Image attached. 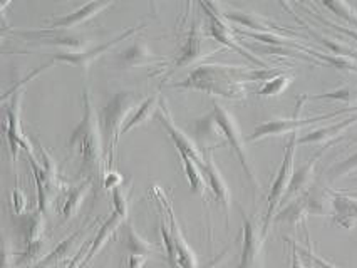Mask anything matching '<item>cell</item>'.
Wrapping results in <instances>:
<instances>
[{"instance_id":"12","label":"cell","mask_w":357,"mask_h":268,"mask_svg":"<svg viewBox=\"0 0 357 268\" xmlns=\"http://www.w3.org/2000/svg\"><path fill=\"white\" fill-rule=\"evenodd\" d=\"M12 36L24 37L34 44L57 45L66 49V52H84L87 47V39L79 34H68L64 31H52V29H40V31H12Z\"/></svg>"},{"instance_id":"4","label":"cell","mask_w":357,"mask_h":268,"mask_svg":"<svg viewBox=\"0 0 357 268\" xmlns=\"http://www.w3.org/2000/svg\"><path fill=\"white\" fill-rule=\"evenodd\" d=\"M297 139H298V133L290 134V139L285 144V152H284V159H282V164L277 171L275 180L272 181L271 189H268L267 195V212H265L264 216V223H261V235L264 238H267L268 230H271V225L275 218L277 210L282 201H284L285 193H287L290 181H292L294 176V161H296V148H297Z\"/></svg>"},{"instance_id":"33","label":"cell","mask_w":357,"mask_h":268,"mask_svg":"<svg viewBox=\"0 0 357 268\" xmlns=\"http://www.w3.org/2000/svg\"><path fill=\"white\" fill-rule=\"evenodd\" d=\"M160 235H161V243H163L165 251H166V260H168L169 267L178 268V250H176V242L169 228V223H166L163 220L160 223Z\"/></svg>"},{"instance_id":"37","label":"cell","mask_w":357,"mask_h":268,"mask_svg":"<svg viewBox=\"0 0 357 268\" xmlns=\"http://www.w3.org/2000/svg\"><path fill=\"white\" fill-rule=\"evenodd\" d=\"M128 196H130V188L123 187L113 189V205L114 212L123 216L124 220L128 218V212H130V203H128Z\"/></svg>"},{"instance_id":"41","label":"cell","mask_w":357,"mask_h":268,"mask_svg":"<svg viewBox=\"0 0 357 268\" xmlns=\"http://www.w3.org/2000/svg\"><path fill=\"white\" fill-rule=\"evenodd\" d=\"M3 268H17V258L14 257V249L7 240L6 245H3Z\"/></svg>"},{"instance_id":"40","label":"cell","mask_w":357,"mask_h":268,"mask_svg":"<svg viewBox=\"0 0 357 268\" xmlns=\"http://www.w3.org/2000/svg\"><path fill=\"white\" fill-rule=\"evenodd\" d=\"M296 245H297V243H296ZM297 250L301 251V255H305V257L309 258L312 263H315V265H317L319 268H339V267L332 265L331 262H327V260H324L322 257H319V255H315L312 246H310V245H309V249H302V246L297 245Z\"/></svg>"},{"instance_id":"38","label":"cell","mask_w":357,"mask_h":268,"mask_svg":"<svg viewBox=\"0 0 357 268\" xmlns=\"http://www.w3.org/2000/svg\"><path fill=\"white\" fill-rule=\"evenodd\" d=\"M10 205L12 210H14L15 214H26L27 212V196L26 193L20 189V187L14 188V191L10 193Z\"/></svg>"},{"instance_id":"36","label":"cell","mask_w":357,"mask_h":268,"mask_svg":"<svg viewBox=\"0 0 357 268\" xmlns=\"http://www.w3.org/2000/svg\"><path fill=\"white\" fill-rule=\"evenodd\" d=\"M354 171H357V152L351 155L344 161H340V163L334 164V166L327 171V175H329L331 181H337L340 178H346V176L352 175Z\"/></svg>"},{"instance_id":"35","label":"cell","mask_w":357,"mask_h":268,"mask_svg":"<svg viewBox=\"0 0 357 268\" xmlns=\"http://www.w3.org/2000/svg\"><path fill=\"white\" fill-rule=\"evenodd\" d=\"M322 7L329 9L332 14H335L337 17L344 19L346 22L351 24L357 29V12L351 3L347 2H322Z\"/></svg>"},{"instance_id":"18","label":"cell","mask_w":357,"mask_h":268,"mask_svg":"<svg viewBox=\"0 0 357 268\" xmlns=\"http://www.w3.org/2000/svg\"><path fill=\"white\" fill-rule=\"evenodd\" d=\"M228 22L240 24V26L250 29L252 32H268V34H289V29L277 26L275 22L268 20L264 15L257 14V12H245V10H223Z\"/></svg>"},{"instance_id":"7","label":"cell","mask_w":357,"mask_h":268,"mask_svg":"<svg viewBox=\"0 0 357 268\" xmlns=\"http://www.w3.org/2000/svg\"><path fill=\"white\" fill-rule=\"evenodd\" d=\"M309 101L307 96H301L297 99V109H296V114H294L292 118H284V119H271V121L267 123H261L255 127V131L248 136L247 141H260V139H265V138H272V136H284V134H296L298 133V129H302V127L305 126H312L315 123H321V121H327V119H332L335 116H339V114L346 113V109H340V111H335V113H331V114H324V116H315V118H301V111H302V106H304V102Z\"/></svg>"},{"instance_id":"20","label":"cell","mask_w":357,"mask_h":268,"mask_svg":"<svg viewBox=\"0 0 357 268\" xmlns=\"http://www.w3.org/2000/svg\"><path fill=\"white\" fill-rule=\"evenodd\" d=\"M161 57H158L156 54L151 52V49L148 47L143 40H136L135 44L130 45L128 49L119 54L116 57V64L119 69H132V68H141V65H153L156 63H161Z\"/></svg>"},{"instance_id":"8","label":"cell","mask_w":357,"mask_h":268,"mask_svg":"<svg viewBox=\"0 0 357 268\" xmlns=\"http://www.w3.org/2000/svg\"><path fill=\"white\" fill-rule=\"evenodd\" d=\"M22 99L24 90L19 89L12 94V101L9 107L6 109V123H3V131H6L7 143H9V150L12 159L17 161L20 151H26V155H36L37 150L27 134L24 133L22 127Z\"/></svg>"},{"instance_id":"34","label":"cell","mask_w":357,"mask_h":268,"mask_svg":"<svg viewBox=\"0 0 357 268\" xmlns=\"http://www.w3.org/2000/svg\"><path fill=\"white\" fill-rule=\"evenodd\" d=\"M307 99H331V101H342L347 104H357V86H344L326 94H315L307 96Z\"/></svg>"},{"instance_id":"21","label":"cell","mask_w":357,"mask_h":268,"mask_svg":"<svg viewBox=\"0 0 357 268\" xmlns=\"http://www.w3.org/2000/svg\"><path fill=\"white\" fill-rule=\"evenodd\" d=\"M321 155H322V152L315 155L314 158H310L305 164H302L301 168H297V170L294 171L292 181H290L289 189H287V193H285L284 201H287V203H289L290 200H294V198L304 195L305 191H309V189L314 187L315 164H317V161H319V158H321Z\"/></svg>"},{"instance_id":"1","label":"cell","mask_w":357,"mask_h":268,"mask_svg":"<svg viewBox=\"0 0 357 268\" xmlns=\"http://www.w3.org/2000/svg\"><path fill=\"white\" fill-rule=\"evenodd\" d=\"M82 119L69 138V150L79 161V173L84 178L102 180L107 173V152L102 146V129L94 109L89 86L82 90Z\"/></svg>"},{"instance_id":"23","label":"cell","mask_w":357,"mask_h":268,"mask_svg":"<svg viewBox=\"0 0 357 268\" xmlns=\"http://www.w3.org/2000/svg\"><path fill=\"white\" fill-rule=\"evenodd\" d=\"M93 178H84L82 181H79L77 184L70 187L68 191L64 193V198L61 201V214H62V220L69 221L70 218H74L81 208L82 203H84L86 196L89 195L91 188L94 184Z\"/></svg>"},{"instance_id":"13","label":"cell","mask_w":357,"mask_h":268,"mask_svg":"<svg viewBox=\"0 0 357 268\" xmlns=\"http://www.w3.org/2000/svg\"><path fill=\"white\" fill-rule=\"evenodd\" d=\"M156 118H158V121H160V125L165 127L166 133H168L169 139L174 143L178 152L188 155L190 158H193L198 164L205 163V152H203L200 148H198V144L193 143L192 139H190L188 136H186L183 131L180 129V127L174 125L172 111H169V106H168V102H166L165 97H161Z\"/></svg>"},{"instance_id":"43","label":"cell","mask_w":357,"mask_h":268,"mask_svg":"<svg viewBox=\"0 0 357 268\" xmlns=\"http://www.w3.org/2000/svg\"><path fill=\"white\" fill-rule=\"evenodd\" d=\"M148 262V257H138V255H130L128 258V268H143Z\"/></svg>"},{"instance_id":"26","label":"cell","mask_w":357,"mask_h":268,"mask_svg":"<svg viewBox=\"0 0 357 268\" xmlns=\"http://www.w3.org/2000/svg\"><path fill=\"white\" fill-rule=\"evenodd\" d=\"M45 225H47L45 213L40 210H34L32 213H27V216H24L22 225H20V235H22V242L26 243V246L45 238Z\"/></svg>"},{"instance_id":"28","label":"cell","mask_w":357,"mask_h":268,"mask_svg":"<svg viewBox=\"0 0 357 268\" xmlns=\"http://www.w3.org/2000/svg\"><path fill=\"white\" fill-rule=\"evenodd\" d=\"M307 200V212L315 216H329L332 214V195L331 189L312 187L304 193Z\"/></svg>"},{"instance_id":"27","label":"cell","mask_w":357,"mask_h":268,"mask_svg":"<svg viewBox=\"0 0 357 268\" xmlns=\"http://www.w3.org/2000/svg\"><path fill=\"white\" fill-rule=\"evenodd\" d=\"M178 155H180L181 166H183L186 180H188L192 191L198 193V195H202L206 200V195H208L210 188H208V183H206L205 175H203L202 171V166L193 158H190L188 155H183V152H178Z\"/></svg>"},{"instance_id":"19","label":"cell","mask_w":357,"mask_h":268,"mask_svg":"<svg viewBox=\"0 0 357 268\" xmlns=\"http://www.w3.org/2000/svg\"><path fill=\"white\" fill-rule=\"evenodd\" d=\"M332 218L342 228H354L357 226V198L351 193L332 191Z\"/></svg>"},{"instance_id":"11","label":"cell","mask_w":357,"mask_h":268,"mask_svg":"<svg viewBox=\"0 0 357 268\" xmlns=\"http://www.w3.org/2000/svg\"><path fill=\"white\" fill-rule=\"evenodd\" d=\"M243 220L242 233V253H240L238 268H264V243L265 238L261 235V226L240 208Z\"/></svg>"},{"instance_id":"25","label":"cell","mask_w":357,"mask_h":268,"mask_svg":"<svg viewBox=\"0 0 357 268\" xmlns=\"http://www.w3.org/2000/svg\"><path fill=\"white\" fill-rule=\"evenodd\" d=\"M307 216H309V212H307V200L305 195H301L294 200H290L285 208H282L279 213L275 214L273 221L275 223H289L290 226H305Z\"/></svg>"},{"instance_id":"22","label":"cell","mask_w":357,"mask_h":268,"mask_svg":"<svg viewBox=\"0 0 357 268\" xmlns=\"http://www.w3.org/2000/svg\"><path fill=\"white\" fill-rule=\"evenodd\" d=\"M357 123V114L356 116L342 119L340 123H335V125L327 126V127H319V129L309 131V133L298 136L297 143L298 144H329L334 143L335 139L340 138L352 125Z\"/></svg>"},{"instance_id":"10","label":"cell","mask_w":357,"mask_h":268,"mask_svg":"<svg viewBox=\"0 0 357 268\" xmlns=\"http://www.w3.org/2000/svg\"><path fill=\"white\" fill-rule=\"evenodd\" d=\"M151 195L156 198L160 208L166 213L165 216L168 218L169 228H172V233L174 237V242H176V250H178V268H200V263H198L197 255L190 243L186 242L183 232H181V226L178 223L176 216H174L172 200L166 196V193L161 189L158 184H153L151 187Z\"/></svg>"},{"instance_id":"39","label":"cell","mask_w":357,"mask_h":268,"mask_svg":"<svg viewBox=\"0 0 357 268\" xmlns=\"http://www.w3.org/2000/svg\"><path fill=\"white\" fill-rule=\"evenodd\" d=\"M123 184H124V178L121 173L116 170H107L106 176L102 178V187L113 191V189L123 187Z\"/></svg>"},{"instance_id":"16","label":"cell","mask_w":357,"mask_h":268,"mask_svg":"<svg viewBox=\"0 0 357 268\" xmlns=\"http://www.w3.org/2000/svg\"><path fill=\"white\" fill-rule=\"evenodd\" d=\"M203 175H205L206 183H208V188L213 195L215 200L218 201V205L222 206L225 212H228L231 205V193L230 188H228L225 178H223L222 171H220L218 164L215 163L213 151L205 152V163L200 164Z\"/></svg>"},{"instance_id":"2","label":"cell","mask_w":357,"mask_h":268,"mask_svg":"<svg viewBox=\"0 0 357 268\" xmlns=\"http://www.w3.org/2000/svg\"><path fill=\"white\" fill-rule=\"evenodd\" d=\"M247 68L218 63H200L185 79L169 82V88L198 90L228 101H245L247 97Z\"/></svg>"},{"instance_id":"32","label":"cell","mask_w":357,"mask_h":268,"mask_svg":"<svg viewBox=\"0 0 357 268\" xmlns=\"http://www.w3.org/2000/svg\"><path fill=\"white\" fill-rule=\"evenodd\" d=\"M292 81H294L292 74L282 72L277 77H273V79H271L268 82H265V84L261 86V88L259 89V96L260 97H275V96H280V94L284 93V90L287 89L290 84H292Z\"/></svg>"},{"instance_id":"6","label":"cell","mask_w":357,"mask_h":268,"mask_svg":"<svg viewBox=\"0 0 357 268\" xmlns=\"http://www.w3.org/2000/svg\"><path fill=\"white\" fill-rule=\"evenodd\" d=\"M211 113L215 114V119H217L220 129H222L227 143L230 144V148L234 150L236 158H238L240 164H242V168L245 171V175H247V178L250 180V183L255 187V189L261 191V184H260L259 178H257L255 170H253L252 161H250V158H248V151H247V146H245V139H243L242 131H240L238 123H236L235 116L227 109V107H223L217 101H215L213 106H211Z\"/></svg>"},{"instance_id":"29","label":"cell","mask_w":357,"mask_h":268,"mask_svg":"<svg viewBox=\"0 0 357 268\" xmlns=\"http://www.w3.org/2000/svg\"><path fill=\"white\" fill-rule=\"evenodd\" d=\"M160 101L161 97L158 96V94H153V96L149 97H144L143 102L136 107L135 113L131 114V118L128 119L126 126H124L123 129V134H126L128 131H131L132 127L143 125V123H146L148 119H151L155 114L158 113V107H160Z\"/></svg>"},{"instance_id":"42","label":"cell","mask_w":357,"mask_h":268,"mask_svg":"<svg viewBox=\"0 0 357 268\" xmlns=\"http://www.w3.org/2000/svg\"><path fill=\"white\" fill-rule=\"evenodd\" d=\"M290 245H292V265H290V268H307L304 260L301 257V251L297 250L296 242L290 240Z\"/></svg>"},{"instance_id":"15","label":"cell","mask_w":357,"mask_h":268,"mask_svg":"<svg viewBox=\"0 0 357 268\" xmlns=\"http://www.w3.org/2000/svg\"><path fill=\"white\" fill-rule=\"evenodd\" d=\"M114 2H89L84 3V6L77 7L76 10L69 12L66 15H59V17H49V27L45 29H52V31H69V29H74L81 24L87 22L89 19L96 17L98 14H101L102 10L109 9L113 7Z\"/></svg>"},{"instance_id":"9","label":"cell","mask_w":357,"mask_h":268,"mask_svg":"<svg viewBox=\"0 0 357 268\" xmlns=\"http://www.w3.org/2000/svg\"><path fill=\"white\" fill-rule=\"evenodd\" d=\"M215 52L218 51H213V49H208L205 45V36H203V27L200 20L193 17L180 52L176 54V57H174L172 64L166 65V68H168L166 76H169V74L178 71V69L181 68H190V65L200 63V61L205 59V57H210L211 54Z\"/></svg>"},{"instance_id":"17","label":"cell","mask_w":357,"mask_h":268,"mask_svg":"<svg viewBox=\"0 0 357 268\" xmlns=\"http://www.w3.org/2000/svg\"><path fill=\"white\" fill-rule=\"evenodd\" d=\"M195 134H197L198 148L203 152L213 151L217 148L223 146V144H227L225 136H223L217 119H215V114L211 111L195 121Z\"/></svg>"},{"instance_id":"24","label":"cell","mask_w":357,"mask_h":268,"mask_svg":"<svg viewBox=\"0 0 357 268\" xmlns=\"http://www.w3.org/2000/svg\"><path fill=\"white\" fill-rule=\"evenodd\" d=\"M82 238H84V233H82L81 230L70 233L69 237H66L64 240L57 243V245L54 246V249L49 251V253L45 255V257L40 260V262L37 263L34 268H45L49 265H57V263H61V262H64V260L70 258V255H73L74 249H76L77 243L81 242ZM73 257H74V255H73Z\"/></svg>"},{"instance_id":"30","label":"cell","mask_w":357,"mask_h":268,"mask_svg":"<svg viewBox=\"0 0 357 268\" xmlns=\"http://www.w3.org/2000/svg\"><path fill=\"white\" fill-rule=\"evenodd\" d=\"M49 242L47 238H43V240L31 243V245L26 246V250L20 251L17 255V268L20 267H32L34 268L37 263L43 260L45 255L49 253Z\"/></svg>"},{"instance_id":"5","label":"cell","mask_w":357,"mask_h":268,"mask_svg":"<svg viewBox=\"0 0 357 268\" xmlns=\"http://www.w3.org/2000/svg\"><path fill=\"white\" fill-rule=\"evenodd\" d=\"M198 7L205 12V26L206 31L210 32V36L213 37L217 42H220L223 47L231 49V51H236L238 54H242L243 57H247L248 61L253 64H257L259 68H268L264 61L259 59L257 56H253L247 51V49L242 47L240 44L238 37H236V31L235 27L230 26L225 15L222 12V6L220 3H210V2H200Z\"/></svg>"},{"instance_id":"31","label":"cell","mask_w":357,"mask_h":268,"mask_svg":"<svg viewBox=\"0 0 357 268\" xmlns=\"http://www.w3.org/2000/svg\"><path fill=\"white\" fill-rule=\"evenodd\" d=\"M126 246L131 255H138V257H151V255H156L160 251L156 245L144 240L131 225L126 226Z\"/></svg>"},{"instance_id":"14","label":"cell","mask_w":357,"mask_h":268,"mask_svg":"<svg viewBox=\"0 0 357 268\" xmlns=\"http://www.w3.org/2000/svg\"><path fill=\"white\" fill-rule=\"evenodd\" d=\"M144 29V24H139V26L136 27H130L128 31H124L121 36L114 37V39H111L109 42L106 44H101L98 45V47L91 49V51H84V52H59L54 56L52 61H49V64H54V63H66V64H73L76 65V68L82 69V71L87 72L89 71V65L94 63V61L98 59V57H101L102 54H106L107 51H109L111 47H114L116 44L119 42V40H124L128 39V37L138 34V32H141Z\"/></svg>"},{"instance_id":"3","label":"cell","mask_w":357,"mask_h":268,"mask_svg":"<svg viewBox=\"0 0 357 268\" xmlns=\"http://www.w3.org/2000/svg\"><path fill=\"white\" fill-rule=\"evenodd\" d=\"M144 97L132 90H119L111 96L106 106L99 113V123H101L102 133L107 136V170H114L116 156H118L119 136L123 134L128 119L135 113V107L143 102Z\"/></svg>"}]
</instances>
